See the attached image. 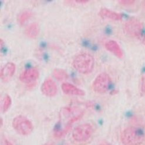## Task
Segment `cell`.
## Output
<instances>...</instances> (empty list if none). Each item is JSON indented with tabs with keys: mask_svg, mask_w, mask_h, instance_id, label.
I'll list each match as a JSON object with an SVG mask.
<instances>
[{
	"mask_svg": "<svg viewBox=\"0 0 145 145\" xmlns=\"http://www.w3.org/2000/svg\"><path fill=\"white\" fill-rule=\"evenodd\" d=\"M33 13L29 11H24L22 12L18 17L17 21L20 25H23L24 24L31 18Z\"/></svg>",
	"mask_w": 145,
	"mask_h": 145,
	"instance_id": "9a60e30c",
	"label": "cell"
},
{
	"mask_svg": "<svg viewBox=\"0 0 145 145\" xmlns=\"http://www.w3.org/2000/svg\"><path fill=\"white\" fill-rule=\"evenodd\" d=\"M53 75L54 78L58 80H65L68 78V74L66 71L62 69H55L53 71Z\"/></svg>",
	"mask_w": 145,
	"mask_h": 145,
	"instance_id": "5bb4252c",
	"label": "cell"
},
{
	"mask_svg": "<svg viewBox=\"0 0 145 145\" xmlns=\"http://www.w3.org/2000/svg\"><path fill=\"white\" fill-rule=\"evenodd\" d=\"M144 139L142 130L136 127L126 128L121 135V141L124 145H140Z\"/></svg>",
	"mask_w": 145,
	"mask_h": 145,
	"instance_id": "7a4b0ae2",
	"label": "cell"
},
{
	"mask_svg": "<svg viewBox=\"0 0 145 145\" xmlns=\"http://www.w3.org/2000/svg\"><path fill=\"white\" fill-rule=\"evenodd\" d=\"M44 145H54V144L52 143H47L44 144Z\"/></svg>",
	"mask_w": 145,
	"mask_h": 145,
	"instance_id": "d4e9b609",
	"label": "cell"
},
{
	"mask_svg": "<svg viewBox=\"0 0 145 145\" xmlns=\"http://www.w3.org/2000/svg\"><path fill=\"white\" fill-rule=\"evenodd\" d=\"M12 126L16 132L23 136L31 134L34 129L32 122L26 117L22 115L15 117L13 119Z\"/></svg>",
	"mask_w": 145,
	"mask_h": 145,
	"instance_id": "277c9868",
	"label": "cell"
},
{
	"mask_svg": "<svg viewBox=\"0 0 145 145\" xmlns=\"http://www.w3.org/2000/svg\"><path fill=\"white\" fill-rule=\"evenodd\" d=\"M0 43H1V48H3L4 45V41H3V39L1 38L0 39Z\"/></svg>",
	"mask_w": 145,
	"mask_h": 145,
	"instance_id": "44dd1931",
	"label": "cell"
},
{
	"mask_svg": "<svg viewBox=\"0 0 145 145\" xmlns=\"http://www.w3.org/2000/svg\"><path fill=\"white\" fill-rule=\"evenodd\" d=\"M101 145H112V144H109L108 143H106V142H103V143H102Z\"/></svg>",
	"mask_w": 145,
	"mask_h": 145,
	"instance_id": "603a6c76",
	"label": "cell"
},
{
	"mask_svg": "<svg viewBox=\"0 0 145 145\" xmlns=\"http://www.w3.org/2000/svg\"><path fill=\"white\" fill-rule=\"evenodd\" d=\"M106 49L115 55L118 58H122L123 56V52L120 48V45L115 41L110 40L106 42L105 44Z\"/></svg>",
	"mask_w": 145,
	"mask_h": 145,
	"instance_id": "8fae6325",
	"label": "cell"
},
{
	"mask_svg": "<svg viewBox=\"0 0 145 145\" xmlns=\"http://www.w3.org/2000/svg\"><path fill=\"white\" fill-rule=\"evenodd\" d=\"M143 22L136 18L129 20L124 25V31L126 34L133 38L140 37L143 33Z\"/></svg>",
	"mask_w": 145,
	"mask_h": 145,
	"instance_id": "5b68a950",
	"label": "cell"
},
{
	"mask_svg": "<svg viewBox=\"0 0 145 145\" xmlns=\"http://www.w3.org/2000/svg\"><path fill=\"white\" fill-rule=\"evenodd\" d=\"M41 91L43 95L47 97H54L58 92V87L54 80L49 78L43 82Z\"/></svg>",
	"mask_w": 145,
	"mask_h": 145,
	"instance_id": "52a82bcc",
	"label": "cell"
},
{
	"mask_svg": "<svg viewBox=\"0 0 145 145\" xmlns=\"http://www.w3.org/2000/svg\"><path fill=\"white\" fill-rule=\"evenodd\" d=\"M16 70V66L12 62H8L1 70L0 76L4 82H8L14 76Z\"/></svg>",
	"mask_w": 145,
	"mask_h": 145,
	"instance_id": "9c48e42d",
	"label": "cell"
},
{
	"mask_svg": "<svg viewBox=\"0 0 145 145\" xmlns=\"http://www.w3.org/2000/svg\"><path fill=\"white\" fill-rule=\"evenodd\" d=\"M11 103H12V100L11 97L9 95H7L4 97L3 99V102L2 110L4 113L6 112L9 109V108L11 105Z\"/></svg>",
	"mask_w": 145,
	"mask_h": 145,
	"instance_id": "2e32d148",
	"label": "cell"
},
{
	"mask_svg": "<svg viewBox=\"0 0 145 145\" xmlns=\"http://www.w3.org/2000/svg\"><path fill=\"white\" fill-rule=\"evenodd\" d=\"M141 91L145 93V75L143 76L141 80Z\"/></svg>",
	"mask_w": 145,
	"mask_h": 145,
	"instance_id": "ac0fdd59",
	"label": "cell"
},
{
	"mask_svg": "<svg viewBox=\"0 0 145 145\" xmlns=\"http://www.w3.org/2000/svg\"><path fill=\"white\" fill-rule=\"evenodd\" d=\"M135 3L134 0H121L119 1V3L122 5H131Z\"/></svg>",
	"mask_w": 145,
	"mask_h": 145,
	"instance_id": "e0dca14e",
	"label": "cell"
},
{
	"mask_svg": "<svg viewBox=\"0 0 145 145\" xmlns=\"http://www.w3.org/2000/svg\"><path fill=\"white\" fill-rule=\"evenodd\" d=\"M118 92V91L117 90H114V91H112V92L110 93L112 95H115Z\"/></svg>",
	"mask_w": 145,
	"mask_h": 145,
	"instance_id": "7402d4cb",
	"label": "cell"
},
{
	"mask_svg": "<svg viewBox=\"0 0 145 145\" xmlns=\"http://www.w3.org/2000/svg\"><path fill=\"white\" fill-rule=\"evenodd\" d=\"M142 5H143V7L145 8V1H143V2L142 3Z\"/></svg>",
	"mask_w": 145,
	"mask_h": 145,
	"instance_id": "4316f807",
	"label": "cell"
},
{
	"mask_svg": "<svg viewBox=\"0 0 145 145\" xmlns=\"http://www.w3.org/2000/svg\"><path fill=\"white\" fill-rule=\"evenodd\" d=\"M93 133V128L89 123H84L76 127L72 132V138L78 143H84L89 140Z\"/></svg>",
	"mask_w": 145,
	"mask_h": 145,
	"instance_id": "3957f363",
	"label": "cell"
},
{
	"mask_svg": "<svg viewBox=\"0 0 145 145\" xmlns=\"http://www.w3.org/2000/svg\"><path fill=\"white\" fill-rule=\"evenodd\" d=\"M95 64L93 56L88 53L78 55L73 61L74 68L82 74H88L92 71Z\"/></svg>",
	"mask_w": 145,
	"mask_h": 145,
	"instance_id": "6da1fadb",
	"label": "cell"
},
{
	"mask_svg": "<svg viewBox=\"0 0 145 145\" xmlns=\"http://www.w3.org/2000/svg\"><path fill=\"white\" fill-rule=\"evenodd\" d=\"M39 72L37 68H31L24 71L20 74L19 79L21 81L25 84H30L39 78Z\"/></svg>",
	"mask_w": 145,
	"mask_h": 145,
	"instance_id": "ba28073f",
	"label": "cell"
},
{
	"mask_svg": "<svg viewBox=\"0 0 145 145\" xmlns=\"http://www.w3.org/2000/svg\"><path fill=\"white\" fill-rule=\"evenodd\" d=\"M39 33V27L37 23H32L25 29V34L27 37L31 39L36 38Z\"/></svg>",
	"mask_w": 145,
	"mask_h": 145,
	"instance_id": "4fadbf2b",
	"label": "cell"
},
{
	"mask_svg": "<svg viewBox=\"0 0 145 145\" xmlns=\"http://www.w3.org/2000/svg\"><path fill=\"white\" fill-rule=\"evenodd\" d=\"M111 79L109 75L105 72H102L94 80L92 84L93 90L98 93H104L109 89Z\"/></svg>",
	"mask_w": 145,
	"mask_h": 145,
	"instance_id": "8992f818",
	"label": "cell"
},
{
	"mask_svg": "<svg viewBox=\"0 0 145 145\" xmlns=\"http://www.w3.org/2000/svg\"><path fill=\"white\" fill-rule=\"evenodd\" d=\"M89 1H88V0H76V1H75V2L76 3H78V4H86Z\"/></svg>",
	"mask_w": 145,
	"mask_h": 145,
	"instance_id": "ffe728a7",
	"label": "cell"
},
{
	"mask_svg": "<svg viewBox=\"0 0 145 145\" xmlns=\"http://www.w3.org/2000/svg\"><path fill=\"white\" fill-rule=\"evenodd\" d=\"M62 90L67 95L72 96H84L85 92L82 89L69 83H63L61 86Z\"/></svg>",
	"mask_w": 145,
	"mask_h": 145,
	"instance_id": "30bf717a",
	"label": "cell"
},
{
	"mask_svg": "<svg viewBox=\"0 0 145 145\" xmlns=\"http://www.w3.org/2000/svg\"><path fill=\"white\" fill-rule=\"evenodd\" d=\"M0 122H1V127L3 125V120L2 118H1V119H0Z\"/></svg>",
	"mask_w": 145,
	"mask_h": 145,
	"instance_id": "cb8c5ba5",
	"label": "cell"
},
{
	"mask_svg": "<svg viewBox=\"0 0 145 145\" xmlns=\"http://www.w3.org/2000/svg\"><path fill=\"white\" fill-rule=\"evenodd\" d=\"M142 43L144 44V45H145V37H144V38H143V41H142Z\"/></svg>",
	"mask_w": 145,
	"mask_h": 145,
	"instance_id": "484cf974",
	"label": "cell"
},
{
	"mask_svg": "<svg viewBox=\"0 0 145 145\" xmlns=\"http://www.w3.org/2000/svg\"><path fill=\"white\" fill-rule=\"evenodd\" d=\"M99 15L103 18H108L114 21H121L123 18L122 14L116 12L105 8L100 10Z\"/></svg>",
	"mask_w": 145,
	"mask_h": 145,
	"instance_id": "7c38bea8",
	"label": "cell"
},
{
	"mask_svg": "<svg viewBox=\"0 0 145 145\" xmlns=\"http://www.w3.org/2000/svg\"><path fill=\"white\" fill-rule=\"evenodd\" d=\"M2 145H12V143L6 139H3L2 140Z\"/></svg>",
	"mask_w": 145,
	"mask_h": 145,
	"instance_id": "d6986e66",
	"label": "cell"
}]
</instances>
